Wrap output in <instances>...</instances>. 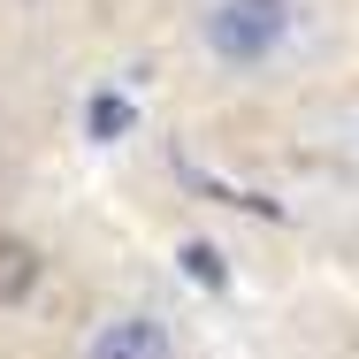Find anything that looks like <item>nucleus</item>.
I'll return each mask as SVG.
<instances>
[{
    "label": "nucleus",
    "mask_w": 359,
    "mask_h": 359,
    "mask_svg": "<svg viewBox=\"0 0 359 359\" xmlns=\"http://www.w3.org/2000/svg\"><path fill=\"white\" fill-rule=\"evenodd\" d=\"M298 23H306V0H207L199 8V54L215 69L260 76L290 54Z\"/></svg>",
    "instance_id": "obj_1"
},
{
    "label": "nucleus",
    "mask_w": 359,
    "mask_h": 359,
    "mask_svg": "<svg viewBox=\"0 0 359 359\" xmlns=\"http://www.w3.org/2000/svg\"><path fill=\"white\" fill-rule=\"evenodd\" d=\"M84 359H176V329L153 306H115L84 329Z\"/></svg>",
    "instance_id": "obj_2"
},
{
    "label": "nucleus",
    "mask_w": 359,
    "mask_h": 359,
    "mask_svg": "<svg viewBox=\"0 0 359 359\" xmlns=\"http://www.w3.org/2000/svg\"><path fill=\"white\" fill-rule=\"evenodd\" d=\"M39 283H46V245L23 237V229H0V313L31 306Z\"/></svg>",
    "instance_id": "obj_3"
}]
</instances>
